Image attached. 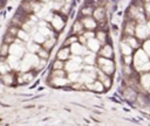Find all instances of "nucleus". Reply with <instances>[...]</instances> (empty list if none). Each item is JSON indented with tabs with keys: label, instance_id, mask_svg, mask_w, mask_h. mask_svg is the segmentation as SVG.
<instances>
[{
	"label": "nucleus",
	"instance_id": "f257e3e1",
	"mask_svg": "<svg viewBox=\"0 0 150 126\" xmlns=\"http://www.w3.org/2000/svg\"><path fill=\"white\" fill-rule=\"evenodd\" d=\"M134 63H135V68L139 71H146L150 69V62L148 58V54L145 55V51L143 50H138L134 57Z\"/></svg>",
	"mask_w": 150,
	"mask_h": 126
},
{
	"label": "nucleus",
	"instance_id": "f03ea898",
	"mask_svg": "<svg viewBox=\"0 0 150 126\" xmlns=\"http://www.w3.org/2000/svg\"><path fill=\"white\" fill-rule=\"evenodd\" d=\"M97 64H98V68H100L103 72H105L107 75H111V74L114 72L115 66H114V63H112L109 58L101 56V57L97 58Z\"/></svg>",
	"mask_w": 150,
	"mask_h": 126
},
{
	"label": "nucleus",
	"instance_id": "7ed1b4c3",
	"mask_svg": "<svg viewBox=\"0 0 150 126\" xmlns=\"http://www.w3.org/2000/svg\"><path fill=\"white\" fill-rule=\"evenodd\" d=\"M49 84L55 88H62V86H67L70 85L71 82L68 79L67 76H55V77H49Z\"/></svg>",
	"mask_w": 150,
	"mask_h": 126
},
{
	"label": "nucleus",
	"instance_id": "20e7f679",
	"mask_svg": "<svg viewBox=\"0 0 150 126\" xmlns=\"http://www.w3.org/2000/svg\"><path fill=\"white\" fill-rule=\"evenodd\" d=\"M70 51H71V55H80V56H84L86 54H88L86 46L80 43L79 41L70 46Z\"/></svg>",
	"mask_w": 150,
	"mask_h": 126
},
{
	"label": "nucleus",
	"instance_id": "39448f33",
	"mask_svg": "<svg viewBox=\"0 0 150 126\" xmlns=\"http://www.w3.org/2000/svg\"><path fill=\"white\" fill-rule=\"evenodd\" d=\"M83 65H81L80 63H77L76 61H74L73 58H69L66 61V65H64V70L67 72H70V71H80L82 69Z\"/></svg>",
	"mask_w": 150,
	"mask_h": 126
},
{
	"label": "nucleus",
	"instance_id": "423d86ee",
	"mask_svg": "<svg viewBox=\"0 0 150 126\" xmlns=\"http://www.w3.org/2000/svg\"><path fill=\"white\" fill-rule=\"evenodd\" d=\"M50 23H52L53 29H54L55 32H60V30H62L63 27H64V20H63V18L60 16V15H54V16H53V20L50 21Z\"/></svg>",
	"mask_w": 150,
	"mask_h": 126
},
{
	"label": "nucleus",
	"instance_id": "0eeeda50",
	"mask_svg": "<svg viewBox=\"0 0 150 126\" xmlns=\"http://www.w3.org/2000/svg\"><path fill=\"white\" fill-rule=\"evenodd\" d=\"M97 79H100L103 83V85H104L105 89H109L111 86V79L109 78V75H107L105 72H103L101 69L97 70Z\"/></svg>",
	"mask_w": 150,
	"mask_h": 126
},
{
	"label": "nucleus",
	"instance_id": "6e6552de",
	"mask_svg": "<svg viewBox=\"0 0 150 126\" xmlns=\"http://www.w3.org/2000/svg\"><path fill=\"white\" fill-rule=\"evenodd\" d=\"M70 54H71V51H70V47L64 46V47H62V48L57 51L56 58H60V60H62V61H67V60L70 58V56H71Z\"/></svg>",
	"mask_w": 150,
	"mask_h": 126
},
{
	"label": "nucleus",
	"instance_id": "1a4fd4ad",
	"mask_svg": "<svg viewBox=\"0 0 150 126\" xmlns=\"http://www.w3.org/2000/svg\"><path fill=\"white\" fill-rule=\"evenodd\" d=\"M87 89L91 90V91H95V92H102L105 88L103 85V83L100 80V79H95L94 82L87 84Z\"/></svg>",
	"mask_w": 150,
	"mask_h": 126
},
{
	"label": "nucleus",
	"instance_id": "9d476101",
	"mask_svg": "<svg viewBox=\"0 0 150 126\" xmlns=\"http://www.w3.org/2000/svg\"><path fill=\"white\" fill-rule=\"evenodd\" d=\"M87 48H88L89 50L96 52V51H98L100 48H101V42H100L96 37H91V38H89V40L87 41Z\"/></svg>",
	"mask_w": 150,
	"mask_h": 126
},
{
	"label": "nucleus",
	"instance_id": "9b49d317",
	"mask_svg": "<svg viewBox=\"0 0 150 126\" xmlns=\"http://www.w3.org/2000/svg\"><path fill=\"white\" fill-rule=\"evenodd\" d=\"M81 21H82V23L87 30H93L96 28V21H95V19H93L90 16H84Z\"/></svg>",
	"mask_w": 150,
	"mask_h": 126
},
{
	"label": "nucleus",
	"instance_id": "f8f14e48",
	"mask_svg": "<svg viewBox=\"0 0 150 126\" xmlns=\"http://www.w3.org/2000/svg\"><path fill=\"white\" fill-rule=\"evenodd\" d=\"M135 32H136V35H137L138 37H141V38H144V37H146V36L150 34L149 28H148L146 24H138V26L136 27Z\"/></svg>",
	"mask_w": 150,
	"mask_h": 126
},
{
	"label": "nucleus",
	"instance_id": "ddd939ff",
	"mask_svg": "<svg viewBox=\"0 0 150 126\" xmlns=\"http://www.w3.org/2000/svg\"><path fill=\"white\" fill-rule=\"evenodd\" d=\"M11 71H12V66H11V64H8V61L6 60V57L0 56V74L4 75L7 72H11Z\"/></svg>",
	"mask_w": 150,
	"mask_h": 126
},
{
	"label": "nucleus",
	"instance_id": "4468645a",
	"mask_svg": "<svg viewBox=\"0 0 150 126\" xmlns=\"http://www.w3.org/2000/svg\"><path fill=\"white\" fill-rule=\"evenodd\" d=\"M84 26H83V23H82V21L81 20H77V21H75V23H74V26H73V33L74 34H76V35H82L83 33H84Z\"/></svg>",
	"mask_w": 150,
	"mask_h": 126
},
{
	"label": "nucleus",
	"instance_id": "2eb2a0df",
	"mask_svg": "<svg viewBox=\"0 0 150 126\" xmlns=\"http://www.w3.org/2000/svg\"><path fill=\"white\" fill-rule=\"evenodd\" d=\"M100 55L103 56V57L110 58V57L112 56V48H111L109 44H105V46L100 50Z\"/></svg>",
	"mask_w": 150,
	"mask_h": 126
},
{
	"label": "nucleus",
	"instance_id": "dca6fc26",
	"mask_svg": "<svg viewBox=\"0 0 150 126\" xmlns=\"http://www.w3.org/2000/svg\"><path fill=\"white\" fill-rule=\"evenodd\" d=\"M1 79L6 85H12L14 83V74H12V72L4 74V75H1Z\"/></svg>",
	"mask_w": 150,
	"mask_h": 126
},
{
	"label": "nucleus",
	"instance_id": "f3484780",
	"mask_svg": "<svg viewBox=\"0 0 150 126\" xmlns=\"http://www.w3.org/2000/svg\"><path fill=\"white\" fill-rule=\"evenodd\" d=\"M21 77H22V80L23 83H30L34 78H35V74L33 71H26V72H21L20 74Z\"/></svg>",
	"mask_w": 150,
	"mask_h": 126
},
{
	"label": "nucleus",
	"instance_id": "a211bd4d",
	"mask_svg": "<svg viewBox=\"0 0 150 126\" xmlns=\"http://www.w3.org/2000/svg\"><path fill=\"white\" fill-rule=\"evenodd\" d=\"M55 41H56V38L55 37H47L46 38V41L42 43V47L45 48V49H47V50H52L53 49V47H54V44H55Z\"/></svg>",
	"mask_w": 150,
	"mask_h": 126
},
{
	"label": "nucleus",
	"instance_id": "6ab92c4d",
	"mask_svg": "<svg viewBox=\"0 0 150 126\" xmlns=\"http://www.w3.org/2000/svg\"><path fill=\"white\" fill-rule=\"evenodd\" d=\"M11 52V44L4 42L0 47V56H4V57H7Z\"/></svg>",
	"mask_w": 150,
	"mask_h": 126
},
{
	"label": "nucleus",
	"instance_id": "aec40b11",
	"mask_svg": "<svg viewBox=\"0 0 150 126\" xmlns=\"http://www.w3.org/2000/svg\"><path fill=\"white\" fill-rule=\"evenodd\" d=\"M95 60H96V56L94 55V54H86L84 56H83V63L84 64H91V65H94L95 64Z\"/></svg>",
	"mask_w": 150,
	"mask_h": 126
},
{
	"label": "nucleus",
	"instance_id": "412c9836",
	"mask_svg": "<svg viewBox=\"0 0 150 126\" xmlns=\"http://www.w3.org/2000/svg\"><path fill=\"white\" fill-rule=\"evenodd\" d=\"M93 15H94V19L97 20V21H101L104 19V9L103 8H96L94 12H93Z\"/></svg>",
	"mask_w": 150,
	"mask_h": 126
},
{
	"label": "nucleus",
	"instance_id": "4be33fe9",
	"mask_svg": "<svg viewBox=\"0 0 150 126\" xmlns=\"http://www.w3.org/2000/svg\"><path fill=\"white\" fill-rule=\"evenodd\" d=\"M80 75H81L80 71H70V72H67V77H68V79H69L71 83L77 82V80L80 79Z\"/></svg>",
	"mask_w": 150,
	"mask_h": 126
},
{
	"label": "nucleus",
	"instance_id": "5701e85b",
	"mask_svg": "<svg viewBox=\"0 0 150 126\" xmlns=\"http://www.w3.org/2000/svg\"><path fill=\"white\" fill-rule=\"evenodd\" d=\"M131 46L128 42H122L121 43V50L123 52V55H130L131 54Z\"/></svg>",
	"mask_w": 150,
	"mask_h": 126
},
{
	"label": "nucleus",
	"instance_id": "b1692460",
	"mask_svg": "<svg viewBox=\"0 0 150 126\" xmlns=\"http://www.w3.org/2000/svg\"><path fill=\"white\" fill-rule=\"evenodd\" d=\"M46 36L43 35V34H41L40 32H38L35 35H34V37H33V40H34V42H36V43H40V44H42L45 41H46Z\"/></svg>",
	"mask_w": 150,
	"mask_h": 126
},
{
	"label": "nucleus",
	"instance_id": "393cba45",
	"mask_svg": "<svg viewBox=\"0 0 150 126\" xmlns=\"http://www.w3.org/2000/svg\"><path fill=\"white\" fill-rule=\"evenodd\" d=\"M36 54H38V57H39V58H47V60H48V57H49V50L45 49L43 47L40 48Z\"/></svg>",
	"mask_w": 150,
	"mask_h": 126
},
{
	"label": "nucleus",
	"instance_id": "a878e982",
	"mask_svg": "<svg viewBox=\"0 0 150 126\" xmlns=\"http://www.w3.org/2000/svg\"><path fill=\"white\" fill-rule=\"evenodd\" d=\"M66 65V61H62L60 58H56L53 62V69H64Z\"/></svg>",
	"mask_w": 150,
	"mask_h": 126
},
{
	"label": "nucleus",
	"instance_id": "bb28decb",
	"mask_svg": "<svg viewBox=\"0 0 150 126\" xmlns=\"http://www.w3.org/2000/svg\"><path fill=\"white\" fill-rule=\"evenodd\" d=\"M142 84L148 91H150V74H146L142 77Z\"/></svg>",
	"mask_w": 150,
	"mask_h": 126
},
{
	"label": "nucleus",
	"instance_id": "cd10ccee",
	"mask_svg": "<svg viewBox=\"0 0 150 126\" xmlns=\"http://www.w3.org/2000/svg\"><path fill=\"white\" fill-rule=\"evenodd\" d=\"M16 36H18L19 38H21L22 41H25V42H26V41H28V37H29V36H28V32L23 30L22 28H20V29H19V32H18Z\"/></svg>",
	"mask_w": 150,
	"mask_h": 126
},
{
	"label": "nucleus",
	"instance_id": "c85d7f7f",
	"mask_svg": "<svg viewBox=\"0 0 150 126\" xmlns=\"http://www.w3.org/2000/svg\"><path fill=\"white\" fill-rule=\"evenodd\" d=\"M50 76L52 77H55V76H67V71L64 69H53L52 72H50Z\"/></svg>",
	"mask_w": 150,
	"mask_h": 126
},
{
	"label": "nucleus",
	"instance_id": "c756f323",
	"mask_svg": "<svg viewBox=\"0 0 150 126\" xmlns=\"http://www.w3.org/2000/svg\"><path fill=\"white\" fill-rule=\"evenodd\" d=\"M79 41V36H69L66 41H64V46H67V47H70L73 43H75V42H77Z\"/></svg>",
	"mask_w": 150,
	"mask_h": 126
},
{
	"label": "nucleus",
	"instance_id": "7c9ffc66",
	"mask_svg": "<svg viewBox=\"0 0 150 126\" xmlns=\"http://www.w3.org/2000/svg\"><path fill=\"white\" fill-rule=\"evenodd\" d=\"M15 35H12L11 33H8V34H6V36L4 37V42H6V43H8V44H12V43H14V41H15Z\"/></svg>",
	"mask_w": 150,
	"mask_h": 126
},
{
	"label": "nucleus",
	"instance_id": "2f4dec72",
	"mask_svg": "<svg viewBox=\"0 0 150 126\" xmlns=\"http://www.w3.org/2000/svg\"><path fill=\"white\" fill-rule=\"evenodd\" d=\"M125 98L129 99V100H134V99L136 98V93H135L132 90L128 89V90L125 91Z\"/></svg>",
	"mask_w": 150,
	"mask_h": 126
},
{
	"label": "nucleus",
	"instance_id": "473e14b6",
	"mask_svg": "<svg viewBox=\"0 0 150 126\" xmlns=\"http://www.w3.org/2000/svg\"><path fill=\"white\" fill-rule=\"evenodd\" d=\"M96 38H97V40H98L101 43L105 42V40H107L105 33H103V32H97V33H96Z\"/></svg>",
	"mask_w": 150,
	"mask_h": 126
},
{
	"label": "nucleus",
	"instance_id": "72a5a7b5",
	"mask_svg": "<svg viewBox=\"0 0 150 126\" xmlns=\"http://www.w3.org/2000/svg\"><path fill=\"white\" fill-rule=\"evenodd\" d=\"M19 27L18 26H13V27H11L9 29H8V33H11L12 35H15L16 36V34H18V32H19Z\"/></svg>",
	"mask_w": 150,
	"mask_h": 126
},
{
	"label": "nucleus",
	"instance_id": "f704fd0d",
	"mask_svg": "<svg viewBox=\"0 0 150 126\" xmlns=\"http://www.w3.org/2000/svg\"><path fill=\"white\" fill-rule=\"evenodd\" d=\"M83 35H84V37H86L87 40H89V38H91V37H94V36H95V34H94V32H93V30H87V32H84V33H83Z\"/></svg>",
	"mask_w": 150,
	"mask_h": 126
},
{
	"label": "nucleus",
	"instance_id": "c9c22d12",
	"mask_svg": "<svg viewBox=\"0 0 150 126\" xmlns=\"http://www.w3.org/2000/svg\"><path fill=\"white\" fill-rule=\"evenodd\" d=\"M127 42H128L132 48H136V47H137V42H136V40L132 38V37H128V38H127Z\"/></svg>",
	"mask_w": 150,
	"mask_h": 126
},
{
	"label": "nucleus",
	"instance_id": "e433bc0d",
	"mask_svg": "<svg viewBox=\"0 0 150 126\" xmlns=\"http://www.w3.org/2000/svg\"><path fill=\"white\" fill-rule=\"evenodd\" d=\"M81 13H82V14H84L86 16H89V15L93 13V9H91L90 7H87V8H83V9L81 10Z\"/></svg>",
	"mask_w": 150,
	"mask_h": 126
},
{
	"label": "nucleus",
	"instance_id": "4c0bfd02",
	"mask_svg": "<svg viewBox=\"0 0 150 126\" xmlns=\"http://www.w3.org/2000/svg\"><path fill=\"white\" fill-rule=\"evenodd\" d=\"M144 51L150 56V40L144 43Z\"/></svg>",
	"mask_w": 150,
	"mask_h": 126
},
{
	"label": "nucleus",
	"instance_id": "58836bf2",
	"mask_svg": "<svg viewBox=\"0 0 150 126\" xmlns=\"http://www.w3.org/2000/svg\"><path fill=\"white\" fill-rule=\"evenodd\" d=\"M132 30H134L132 24H128V26H127V28H125V32H127V33H129V34H131V33H132Z\"/></svg>",
	"mask_w": 150,
	"mask_h": 126
},
{
	"label": "nucleus",
	"instance_id": "ea45409f",
	"mask_svg": "<svg viewBox=\"0 0 150 126\" xmlns=\"http://www.w3.org/2000/svg\"><path fill=\"white\" fill-rule=\"evenodd\" d=\"M124 62H125V64H129V63L131 62V57H130V55H124Z\"/></svg>",
	"mask_w": 150,
	"mask_h": 126
},
{
	"label": "nucleus",
	"instance_id": "a19ab883",
	"mask_svg": "<svg viewBox=\"0 0 150 126\" xmlns=\"http://www.w3.org/2000/svg\"><path fill=\"white\" fill-rule=\"evenodd\" d=\"M146 9L150 12V4H148V5H146Z\"/></svg>",
	"mask_w": 150,
	"mask_h": 126
},
{
	"label": "nucleus",
	"instance_id": "79ce46f5",
	"mask_svg": "<svg viewBox=\"0 0 150 126\" xmlns=\"http://www.w3.org/2000/svg\"><path fill=\"white\" fill-rule=\"evenodd\" d=\"M146 26H148V28H149V32H150V22H149V23H148Z\"/></svg>",
	"mask_w": 150,
	"mask_h": 126
},
{
	"label": "nucleus",
	"instance_id": "37998d69",
	"mask_svg": "<svg viewBox=\"0 0 150 126\" xmlns=\"http://www.w3.org/2000/svg\"><path fill=\"white\" fill-rule=\"evenodd\" d=\"M41 1H43V2H47V1H48V0H41Z\"/></svg>",
	"mask_w": 150,
	"mask_h": 126
},
{
	"label": "nucleus",
	"instance_id": "c03bdc74",
	"mask_svg": "<svg viewBox=\"0 0 150 126\" xmlns=\"http://www.w3.org/2000/svg\"><path fill=\"white\" fill-rule=\"evenodd\" d=\"M146 1H149V0H146Z\"/></svg>",
	"mask_w": 150,
	"mask_h": 126
}]
</instances>
